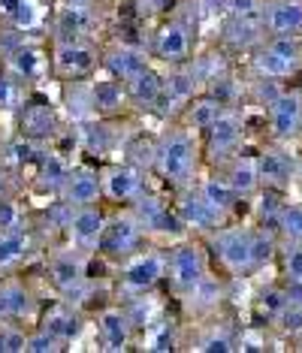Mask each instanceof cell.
<instances>
[{"label":"cell","mask_w":302,"mask_h":353,"mask_svg":"<svg viewBox=\"0 0 302 353\" xmlns=\"http://www.w3.org/2000/svg\"><path fill=\"white\" fill-rule=\"evenodd\" d=\"M154 166L166 184H188L197 172V142L188 130H172L154 148Z\"/></svg>","instance_id":"1"},{"label":"cell","mask_w":302,"mask_h":353,"mask_svg":"<svg viewBox=\"0 0 302 353\" xmlns=\"http://www.w3.org/2000/svg\"><path fill=\"white\" fill-rule=\"evenodd\" d=\"M214 254L224 263L227 272L242 275V272L254 269V232L233 227V230H218L214 236Z\"/></svg>","instance_id":"2"},{"label":"cell","mask_w":302,"mask_h":353,"mask_svg":"<svg viewBox=\"0 0 302 353\" xmlns=\"http://www.w3.org/2000/svg\"><path fill=\"white\" fill-rule=\"evenodd\" d=\"M139 239H142V223L137 221V214H118V218L106 221L97 248L109 256H127L130 251H137Z\"/></svg>","instance_id":"3"},{"label":"cell","mask_w":302,"mask_h":353,"mask_svg":"<svg viewBox=\"0 0 302 353\" xmlns=\"http://www.w3.org/2000/svg\"><path fill=\"white\" fill-rule=\"evenodd\" d=\"M133 214L142 223V232H163V236H181L185 232V221L179 218V212H170L161 199L139 194Z\"/></svg>","instance_id":"4"},{"label":"cell","mask_w":302,"mask_h":353,"mask_svg":"<svg viewBox=\"0 0 302 353\" xmlns=\"http://www.w3.org/2000/svg\"><path fill=\"white\" fill-rule=\"evenodd\" d=\"M166 269H170L172 284H176L181 293H188L190 287L209 272V266H205V254H203L200 245H179L176 251L170 254V260H166Z\"/></svg>","instance_id":"5"},{"label":"cell","mask_w":302,"mask_h":353,"mask_svg":"<svg viewBox=\"0 0 302 353\" xmlns=\"http://www.w3.org/2000/svg\"><path fill=\"white\" fill-rule=\"evenodd\" d=\"M302 130V97L293 91H281L269 103V133L275 139H293Z\"/></svg>","instance_id":"6"},{"label":"cell","mask_w":302,"mask_h":353,"mask_svg":"<svg viewBox=\"0 0 302 353\" xmlns=\"http://www.w3.org/2000/svg\"><path fill=\"white\" fill-rule=\"evenodd\" d=\"M163 275H166V256L157 251H145V254H137L127 263L121 272V281L127 290L142 293V290H151Z\"/></svg>","instance_id":"7"},{"label":"cell","mask_w":302,"mask_h":353,"mask_svg":"<svg viewBox=\"0 0 302 353\" xmlns=\"http://www.w3.org/2000/svg\"><path fill=\"white\" fill-rule=\"evenodd\" d=\"M103 227H106V218H103L100 208L94 205H79L70 212V221H67V230H70V239L79 251H91V248L100 245V236H103Z\"/></svg>","instance_id":"8"},{"label":"cell","mask_w":302,"mask_h":353,"mask_svg":"<svg viewBox=\"0 0 302 353\" xmlns=\"http://www.w3.org/2000/svg\"><path fill=\"white\" fill-rule=\"evenodd\" d=\"M260 19L272 37H296L302 30V0H269Z\"/></svg>","instance_id":"9"},{"label":"cell","mask_w":302,"mask_h":353,"mask_svg":"<svg viewBox=\"0 0 302 353\" xmlns=\"http://www.w3.org/2000/svg\"><path fill=\"white\" fill-rule=\"evenodd\" d=\"M94 63H97V52L94 46L82 43V39H67L54 49V70L67 79H79L85 73H91Z\"/></svg>","instance_id":"10"},{"label":"cell","mask_w":302,"mask_h":353,"mask_svg":"<svg viewBox=\"0 0 302 353\" xmlns=\"http://www.w3.org/2000/svg\"><path fill=\"white\" fill-rule=\"evenodd\" d=\"M242 133H245V124L242 118L236 115V112H221L218 121H214L209 130H205V136H209V151L214 157H227L233 154L236 148L242 145Z\"/></svg>","instance_id":"11"},{"label":"cell","mask_w":302,"mask_h":353,"mask_svg":"<svg viewBox=\"0 0 302 353\" xmlns=\"http://www.w3.org/2000/svg\"><path fill=\"white\" fill-rule=\"evenodd\" d=\"M154 52H157V58L166 61V63L188 61V54H190V30H188V25H181V21H170V25H163L161 30H157V37H154Z\"/></svg>","instance_id":"12"},{"label":"cell","mask_w":302,"mask_h":353,"mask_svg":"<svg viewBox=\"0 0 302 353\" xmlns=\"http://www.w3.org/2000/svg\"><path fill=\"white\" fill-rule=\"evenodd\" d=\"M103 194L115 203H127V199H137L142 194V172L137 166H112L106 175H103Z\"/></svg>","instance_id":"13"},{"label":"cell","mask_w":302,"mask_h":353,"mask_svg":"<svg viewBox=\"0 0 302 353\" xmlns=\"http://www.w3.org/2000/svg\"><path fill=\"white\" fill-rule=\"evenodd\" d=\"M63 203L70 208H79V205H94L103 194V181L97 179V172L91 170H79V172H70L67 184H63Z\"/></svg>","instance_id":"14"},{"label":"cell","mask_w":302,"mask_h":353,"mask_svg":"<svg viewBox=\"0 0 302 353\" xmlns=\"http://www.w3.org/2000/svg\"><path fill=\"white\" fill-rule=\"evenodd\" d=\"M176 212H179V218L185 221V227H194V230H218L221 227V218H224L218 208H212L200 196V190L181 196V203H179Z\"/></svg>","instance_id":"15"},{"label":"cell","mask_w":302,"mask_h":353,"mask_svg":"<svg viewBox=\"0 0 302 353\" xmlns=\"http://www.w3.org/2000/svg\"><path fill=\"white\" fill-rule=\"evenodd\" d=\"M49 275L54 281V287L63 293V290H70V287H76V284H82L85 281V256L82 251H61V254H54L52 256V263H49Z\"/></svg>","instance_id":"16"},{"label":"cell","mask_w":302,"mask_h":353,"mask_svg":"<svg viewBox=\"0 0 302 353\" xmlns=\"http://www.w3.org/2000/svg\"><path fill=\"white\" fill-rule=\"evenodd\" d=\"M130 332H133V320L127 311L109 308L100 314V335H103L106 350H124L130 344Z\"/></svg>","instance_id":"17"},{"label":"cell","mask_w":302,"mask_h":353,"mask_svg":"<svg viewBox=\"0 0 302 353\" xmlns=\"http://www.w3.org/2000/svg\"><path fill=\"white\" fill-rule=\"evenodd\" d=\"M257 175H260V184H266V188H281V184L290 181L293 163L284 151H263L257 157Z\"/></svg>","instance_id":"18"},{"label":"cell","mask_w":302,"mask_h":353,"mask_svg":"<svg viewBox=\"0 0 302 353\" xmlns=\"http://www.w3.org/2000/svg\"><path fill=\"white\" fill-rule=\"evenodd\" d=\"M127 88V100L130 103H137V106H142V109H151L157 103V97H161V88H163V79L154 73V70H142L139 76H133L130 82H124Z\"/></svg>","instance_id":"19"},{"label":"cell","mask_w":302,"mask_h":353,"mask_svg":"<svg viewBox=\"0 0 302 353\" xmlns=\"http://www.w3.org/2000/svg\"><path fill=\"white\" fill-rule=\"evenodd\" d=\"M34 314V296L28 293L25 284L10 281V284H0V317H28Z\"/></svg>","instance_id":"20"},{"label":"cell","mask_w":302,"mask_h":353,"mask_svg":"<svg viewBox=\"0 0 302 353\" xmlns=\"http://www.w3.org/2000/svg\"><path fill=\"white\" fill-rule=\"evenodd\" d=\"M106 67H109V73H112V79L130 82L133 76H139L142 70H148V61H145V54L142 52L121 46V49H112L106 54Z\"/></svg>","instance_id":"21"},{"label":"cell","mask_w":302,"mask_h":353,"mask_svg":"<svg viewBox=\"0 0 302 353\" xmlns=\"http://www.w3.org/2000/svg\"><path fill=\"white\" fill-rule=\"evenodd\" d=\"M227 184L236 190V196H251L260 188V175H257V157H236L230 163Z\"/></svg>","instance_id":"22"},{"label":"cell","mask_w":302,"mask_h":353,"mask_svg":"<svg viewBox=\"0 0 302 353\" xmlns=\"http://www.w3.org/2000/svg\"><path fill=\"white\" fill-rule=\"evenodd\" d=\"M88 97L94 112H118L127 103V91L118 85V79H100L88 88Z\"/></svg>","instance_id":"23"},{"label":"cell","mask_w":302,"mask_h":353,"mask_svg":"<svg viewBox=\"0 0 302 353\" xmlns=\"http://www.w3.org/2000/svg\"><path fill=\"white\" fill-rule=\"evenodd\" d=\"M197 91V76L188 73V70H176L163 79V88H161V97H157L154 106L161 103H188Z\"/></svg>","instance_id":"24"},{"label":"cell","mask_w":302,"mask_h":353,"mask_svg":"<svg viewBox=\"0 0 302 353\" xmlns=\"http://www.w3.org/2000/svg\"><path fill=\"white\" fill-rule=\"evenodd\" d=\"M221 296H224V287H221V281L205 272V275L188 290V305L194 311H212V308H218Z\"/></svg>","instance_id":"25"},{"label":"cell","mask_w":302,"mask_h":353,"mask_svg":"<svg viewBox=\"0 0 302 353\" xmlns=\"http://www.w3.org/2000/svg\"><path fill=\"white\" fill-rule=\"evenodd\" d=\"M43 329L46 332H52L54 339H61L63 344L73 341L79 335V329H82V323H79L76 311H70L67 305H58V308H52L49 314L43 317Z\"/></svg>","instance_id":"26"},{"label":"cell","mask_w":302,"mask_h":353,"mask_svg":"<svg viewBox=\"0 0 302 353\" xmlns=\"http://www.w3.org/2000/svg\"><path fill=\"white\" fill-rule=\"evenodd\" d=\"M91 25H94V15L88 6H82V3H67L58 15V30L67 39H79L82 34H88Z\"/></svg>","instance_id":"27"},{"label":"cell","mask_w":302,"mask_h":353,"mask_svg":"<svg viewBox=\"0 0 302 353\" xmlns=\"http://www.w3.org/2000/svg\"><path fill=\"white\" fill-rule=\"evenodd\" d=\"M21 127H25L28 136H49L54 130V112L46 106V103H28L25 106V115H21Z\"/></svg>","instance_id":"28"},{"label":"cell","mask_w":302,"mask_h":353,"mask_svg":"<svg viewBox=\"0 0 302 353\" xmlns=\"http://www.w3.org/2000/svg\"><path fill=\"white\" fill-rule=\"evenodd\" d=\"M200 196L209 203L212 208H218L221 214H227L230 208L236 205V190L227 184V179H205L203 184H200Z\"/></svg>","instance_id":"29"},{"label":"cell","mask_w":302,"mask_h":353,"mask_svg":"<svg viewBox=\"0 0 302 353\" xmlns=\"http://www.w3.org/2000/svg\"><path fill=\"white\" fill-rule=\"evenodd\" d=\"M254 70H257L263 79H288L296 73V63H290V61H284V58H278V54L272 49H260L257 54H254Z\"/></svg>","instance_id":"30"},{"label":"cell","mask_w":302,"mask_h":353,"mask_svg":"<svg viewBox=\"0 0 302 353\" xmlns=\"http://www.w3.org/2000/svg\"><path fill=\"white\" fill-rule=\"evenodd\" d=\"M28 236L19 230H0V269H10L21 256H28Z\"/></svg>","instance_id":"31"},{"label":"cell","mask_w":302,"mask_h":353,"mask_svg":"<svg viewBox=\"0 0 302 353\" xmlns=\"http://www.w3.org/2000/svg\"><path fill=\"white\" fill-rule=\"evenodd\" d=\"M10 70L21 79H34L43 70V54H39L34 46H15L10 52Z\"/></svg>","instance_id":"32"},{"label":"cell","mask_w":302,"mask_h":353,"mask_svg":"<svg viewBox=\"0 0 302 353\" xmlns=\"http://www.w3.org/2000/svg\"><path fill=\"white\" fill-rule=\"evenodd\" d=\"M224 112L214 97H203V100H194L188 106V124L194 127V130H209V127L218 121V115Z\"/></svg>","instance_id":"33"},{"label":"cell","mask_w":302,"mask_h":353,"mask_svg":"<svg viewBox=\"0 0 302 353\" xmlns=\"http://www.w3.org/2000/svg\"><path fill=\"white\" fill-rule=\"evenodd\" d=\"M278 230L288 242H302V205L299 203H290V205H281L278 208Z\"/></svg>","instance_id":"34"},{"label":"cell","mask_w":302,"mask_h":353,"mask_svg":"<svg viewBox=\"0 0 302 353\" xmlns=\"http://www.w3.org/2000/svg\"><path fill=\"white\" fill-rule=\"evenodd\" d=\"M67 179H70V166L63 163L58 154H46L43 157V181L52 184V188H58V190H63Z\"/></svg>","instance_id":"35"},{"label":"cell","mask_w":302,"mask_h":353,"mask_svg":"<svg viewBox=\"0 0 302 353\" xmlns=\"http://www.w3.org/2000/svg\"><path fill=\"white\" fill-rule=\"evenodd\" d=\"M290 302V293H284L281 287H266L263 293H260V311H263L266 317H281V311L288 308Z\"/></svg>","instance_id":"36"},{"label":"cell","mask_w":302,"mask_h":353,"mask_svg":"<svg viewBox=\"0 0 302 353\" xmlns=\"http://www.w3.org/2000/svg\"><path fill=\"white\" fill-rule=\"evenodd\" d=\"M266 49H272L278 58L296 63V67L302 63V46H299V39H296V37H269Z\"/></svg>","instance_id":"37"},{"label":"cell","mask_w":302,"mask_h":353,"mask_svg":"<svg viewBox=\"0 0 302 353\" xmlns=\"http://www.w3.org/2000/svg\"><path fill=\"white\" fill-rule=\"evenodd\" d=\"M284 275L293 287H302V242H290L284 251Z\"/></svg>","instance_id":"38"},{"label":"cell","mask_w":302,"mask_h":353,"mask_svg":"<svg viewBox=\"0 0 302 353\" xmlns=\"http://www.w3.org/2000/svg\"><path fill=\"white\" fill-rule=\"evenodd\" d=\"M61 347H63V341L54 339V335L46 332V329H39V332L28 335V344H25L28 353H58Z\"/></svg>","instance_id":"39"},{"label":"cell","mask_w":302,"mask_h":353,"mask_svg":"<svg viewBox=\"0 0 302 353\" xmlns=\"http://www.w3.org/2000/svg\"><path fill=\"white\" fill-rule=\"evenodd\" d=\"M197 350H203V353H230V350H236V341H233V335L230 332H218V329H214L212 335L200 339Z\"/></svg>","instance_id":"40"},{"label":"cell","mask_w":302,"mask_h":353,"mask_svg":"<svg viewBox=\"0 0 302 353\" xmlns=\"http://www.w3.org/2000/svg\"><path fill=\"white\" fill-rule=\"evenodd\" d=\"M28 344V335L15 326H3L0 329V353H21Z\"/></svg>","instance_id":"41"},{"label":"cell","mask_w":302,"mask_h":353,"mask_svg":"<svg viewBox=\"0 0 302 353\" xmlns=\"http://www.w3.org/2000/svg\"><path fill=\"white\" fill-rule=\"evenodd\" d=\"M12 28H19V30H30L39 21V12H37V6H34V0H21L19 3V10L12 12Z\"/></svg>","instance_id":"42"},{"label":"cell","mask_w":302,"mask_h":353,"mask_svg":"<svg viewBox=\"0 0 302 353\" xmlns=\"http://www.w3.org/2000/svg\"><path fill=\"white\" fill-rule=\"evenodd\" d=\"M272 254H275L272 236H266V232H254V269L266 266V263L272 260Z\"/></svg>","instance_id":"43"},{"label":"cell","mask_w":302,"mask_h":353,"mask_svg":"<svg viewBox=\"0 0 302 353\" xmlns=\"http://www.w3.org/2000/svg\"><path fill=\"white\" fill-rule=\"evenodd\" d=\"M227 10L233 12V19H254V15H260L263 3L260 0H227Z\"/></svg>","instance_id":"44"},{"label":"cell","mask_w":302,"mask_h":353,"mask_svg":"<svg viewBox=\"0 0 302 353\" xmlns=\"http://www.w3.org/2000/svg\"><path fill=\"white\" fill-rule=\"evenodd\" d=\"M21 212L12 199H0V230H19Z\"/></svg>","instance_id":"45"},{"label":"cell","mask_w":302,"mask_h":353,"mask_svg":"<svg viewBox=\"0 0 302 353\" xmlns=\"http://www.w3.org/2000/svg\"><path fill=\"white\" fill-rule=\"evenodd\" d=\"M172 347H176V335H172L170 326H161L148 339V350H172Z\"/></svg>","instance_id":"46"},{"label":"cell","mask_w":302,"mask_h":353,"mask_svg":"<svg viewBox=\"0 0 302 353\" xmlns=\"http://www.w3.org/2000/svg\"><path fill=\"white\" fill-rule=\"evenodd\" d=\"M15 103V88L6 76H0V109H10Z\"/></svg>","instance_id":"47"},{"label":"cell","mask_w":302,"mask_h":353,"mask_svg":"<svg viewBox=\"0 0 302 353\" xmlns=\"http://www.w3.org/2000/svg\"><path fill=\"white\" fill-rule=\"evenodd\" d=\"M30 151H34V142H15L12 145V160L15 163H25V160H30Z\"/></svg>","instance_id":"48"},{"label":"cell","mask_w":302,"mask_h":353,"mask_svg":"<svg viewBox=\"0 0 302 353\" xmlns=\"http://www.w3.org/2000/svg\"><path fill=\"white\" fill-rule=\"evenodd\" d=\"M21 0H0V19H12V12L19 10Z\"/></svg>","instance_id":"49"},{"label":"cell","mask_w":302,"mask_h":353,"mask_svg":"<svg viewBox=\"0 0 302 353\" xmlns=\"http://www.w3.org/2000/svg\"><path fill=\"white\" fill-rule=\"evenodd\" d=\"M70 3H82V6H88V3H91V0H70Z\"/></svg>","instance_id":"50"}]
</instances>
